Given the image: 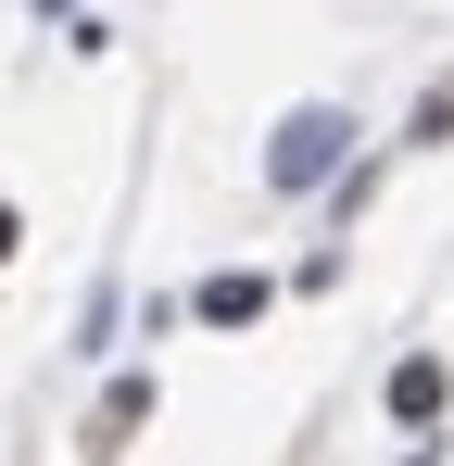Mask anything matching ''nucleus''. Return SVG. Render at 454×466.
Masks as SVG:
<instances>
[{"label":"nucleus","instance_id":"20e7f679","mask_svg":"<svg viewBox=\"0 0 454 466\" xmlns=\"http://www.w3.org/2000/svg\"><path fill=\"white\" fill-rule=\"evenodd\" d=\"M0 252H13V202H0Z\"/></svg>","mask_w":454,"mask_h":466},{"label":"nucleus","instance_id":"7ed1b4c3","mask_svg":"<svg viewBox=\"0 0 454 466\" xmlns=\"http://www.w3.org/2000/svg\"><path fill=\"white\" fill-rule=\"evenodd\" d=\"M202 315H215V328H253V315H265V278H215Z\"/></svg>","mask_w":454,"mask_h":466},{"label":"nucleus","instance_id":"f257e3e1","mask_svg":"<svg viewBox=\"0 0 454 466\" xmlns=\"http://www.w3.org/2000/svg\"><path fill=\"white\" fill-rule=\"evenodd\" d=\"M341 139H354V127H341V114L315 101V114H291V127H278V152H265V177H278V189H315V177L341 164Z\"/></svg>","mask_w":454,"mask_h":466},{"label":"nucleus","instance_id":"f03ea898","mask_svg":"<svg viewBox=\"0 0 454 466\" xmlns=\"http://www.w3.org/2000/svg\"><path fill=\"white\" fill-rule=\"evenodd\" d=\"M442 366H429V353H404V366H391V416H442Z\"/></svg>","mask_w":454,"mask_h":466}]
</instances>
